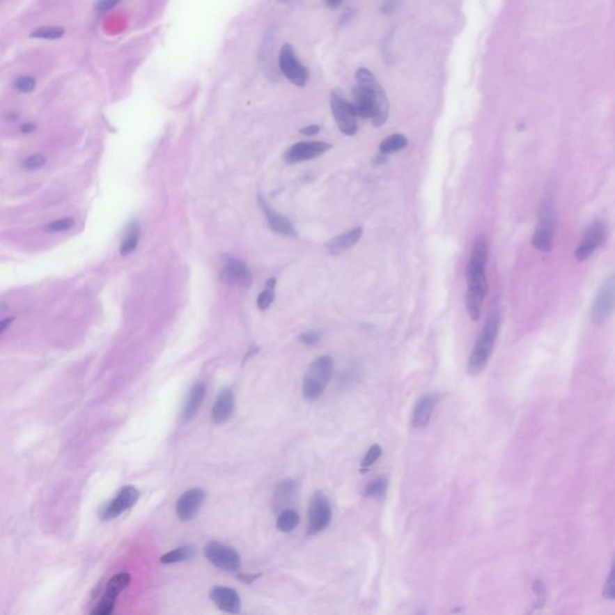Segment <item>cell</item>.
<instances>
[{
    "label": "cell",
    "mask_w": 615,
    "mask_h": 615,
    "mask_svg": "<svg viewBox=\"0 0 615 615\" xmlns=\"http://www.w3.org/2000/svg\"><path fill=\"white\" fill-rule=\"evenodd\" d=\"M258 576H260V575H250V576H249V575H240L238 578H240V580L245 582V583H251V582H253L254 579H256Z\"/></svg>",
    "instance_id": "cell-41"
},
{
    "label": "cell",
    "mask_w": 615,
    "mask_h": 615,
    "mask_svg": "<svg viewBox=\"0 0 615 615\" xmlns=\"http://www.w3.org/2000/svg\"><path fill=\"white\" fill-rule=\"evenodd\" d=\"M343 1H344V0H325V3H326V5H327L329 9H336V8H339Z\"/></svg>",
    "instance_id": "cell-40"
},
{
    "label": "cell",
    "mask_w": 615,
    "mask_h": 615,
    "mask_svg": "<svg viewBox=\"0 0 615 615\" xmlns=\"http://www.w3.org/2000/svg\"><path fill=\"white\" fill-rule=\"evenodd\" d=\"M615 311V271L601 285L591 306V321L603 325Z\"/></svg>",
    "instance_id": "cell-6"
},
{
    "label": "cell",
    "mask_w": 615,
    "mask_h": 615,
    "mask_svg": "<svg viewBox=\"0 0 615 615\" xmlns=\"http://www.w3.org/2000/svg\"><path fill=\"white\" fill-rule=\"evenodd\" d=\"M139 240H140V227H139L137 224H132L130 228L127 230V236H125V238L123 240L122 245H120V254L122 255H129V254L132 253L137 248Z\"/></svg>",
    "instance_id": "cell-26"
},
{
    "label": "cell",
    "mask_w": 615,
    "mask_h": 615,
    "mask_svg": "<svg viewBox=\"0 0 615 615\" xmlns=\"http://www.w3.org/2000/svg\"><path fill=\"white\" fill-rule=\"evenodd\" d=\"M140 493L137 489L127 485L119 490L118 495L109 502L107 506L100 511V518L102 520H111L124 513L139 501Z\"/></svg>",
    "instance_id": "cell-13"
},
{
    "label": "cell",
    "mask_w": 615,
    "mask_h": 615,
    "mask_svg": "<svg viewBox=\"0 0 615 615\" xmlns=\"http://www.w3.org/2000/svg\"><path fill=\"white\" fill-rule=\"evenodd\" d=\"M387 485H389L387 478H384V477L376 478L367 485V488L364 490V495L368 497H379L381 494L384 493Z\"/></svg>",
    "instance_id": "cell-29"
},
{
    "label": "cell",
    "mask_w": 615,
    "mask_h": 615,
    "mask_svg": "<svg viewBox=\"0 0 615 615\" xmlns=\"http://www.w3.org/2000/svg\"><path fill=\"white\" fill-rule=\"evenodd\" d=\"M280 1H288V0H280Z\"/></svg>",
    "instance_id": "cell-44"
},
{
    "label": "cell",
    "mask_w": 615,
    "mask_h": 615,
    "mask_svg": "<svg viewBox=\"0 0 615 615\" xmlns=\"http://www.w3.org/2000/svg\"><path fill=\"white\" fill-rule=\"evenodd\" d=\"M381 454H382V450H381V447L379 445L371 446V449L368 450L366 457L363 458V469L371 467L381 457Z\"/></svg>",
    "instance_id": "cell-32"
},
{
    "label": "cell",
    "mask_w": 615,
    "mask_h": 615,
    "mask_svg": "<svg viewBox=\"0 0 615 615\" xmlns=\"http://www.w3.org/2000/svg\"><path fill=\"white\" fill-rule=\"evenodd\" d=\"M274 288L275 279L272 278L267 281L266 288L258 297V309L267 310L272 306V303L274 301Z\"/></svg>",
    "instance_id": "cell-28"
},
{
    "label": "cell",
    "mask_w": 615,
    "mask_h": 615,
    "mask_svg": "<svg viewBox=\"0 0 615 615\" xmlns=\"http://www.w3.org/2000/svg\"><path fill=\"white\" fill-rule=\"evenodd\" d=\"M363 235L362 227H356L351 231L343 233L341 236L336 237L327 243L328 251L331 255H339L346 250L352 248L358 240H361Z\"/></svg>",
    "instance_id": "cell-21"
},
{
    "label": "cell",
    "mask_w": 615,
    "mask_h": 615,
    "mask_svg": "<svg viewBox=\"0 0 615 615\" xmlns=\"http://www.w3.org/2000/svg\"><path fill=\"white\" fill-rule=\"evenodd\" d=\"M329 105L339 130L345 135H356L358 130V116L355 111L354 105L350 104L349 101L345 100L343 95L336 92L331 94Z\"/></svg>",
    "instance_id": "cell-7"
},
{
    "label": "cell",
    "mask_w": 615,
    "mask_h": 615,
    "mask_svg": "<svg viewBox=\"0 0 615 615\" xmlns=\"http://www.w3.org/2000/svg\"><path fill=\"white\" fill-rule=\"evenodd\" d=\"M437 400L439 398L435 393H427L419 398L412 414V426L414 428H423L429 423Z\"/></svg>",
    "instance_id": "cell-18"
},
{
    "label": "cell",
    "mask_w": 615,
    "mask_h": 615,
    "mask_svg": "<svg viewBox=\"0 0 615 615\" xmlns=\"http://www.w3.org/2000/svg\"><path fill=\"white\" fill-rule=\"evenodd\" d=\"M608 236L606 224L602 220H593L589 226L585 228L579 244L575 250V258L578 261H585L606 242Z\"/></svg>",
    "instance_id": "cell-8"
},
{
    "label": "cell",
    "mask_w": 615,
    "mask_h": 615,
    "mask_svg": "<svg viewBox=\"0 0 615 615\" xmlns=\"http://www.w3.org/2000/svg\"><path fill=\"white\" fill-rule=\"evenodd\" d=\"M205 386L202 382L192 386L190 392H189L188 398L184 403L183 409L180 412V421L182 422H189L196 416L197 411L200 409L203 399H205Z\"/></svg>",
    "instance_id": "cell-20"
},
{
    "label": "cell",
    "mask_w": 615,
    "mask_h": 615,
    "mask_svg": "<svg viewBox=\"0 0 615 615\" xmlns=\"http://www.w3.org/2000/svg\"><path fill=\"white\" fill-rule=\"evenodd\" d=\"M499 327H500V315H499V310L495 308L490 311L488 320L483 326V329L481 332L478 339L476 341L472 356L469 358L467 371L472 375L478 374L487 366L489 358L493 352L494 345H495L497 333H499Z\"/></svg>",
    "instance_id": "cell-4"
},
{
    "label": "cell",
    "mask_w": 615,
    "mask_h": 615,
    "mask_svg": "<svg viewBox=\"0 0 615 615\" xmlns=\"http://www.w3.org/2000/svg\"><path fill=\"white\" fill-rule=\"evenodd\" d=\"M556 205H555L554 194L547 192L542 198L540 210L537 214V223L534 231V248L541 253H550L554 243L555 231H556Z\"/></svg>",
    "instance_id": "cell-3"
},
{
    "label": "cell",
    "mask_w": 615,
    "mask_h": 615,
    "mask_svg": "<svg viewBox=\"0 0 615 615\" xmlns=\"http://www.w3.org/2000/svg\"><path fill=\"white\" fill-rule=\"evenodd\" d=\"M352 105L358 118L371 119L375 127L384 125L389 118V102L387 95L374 74L367 68H361L356 72Z\"/></svg>",
    "instance_id": "cell-1"
},
{
    "label": "cell",
    "mask_w": 615,
    "mask_h": 615,
    "mask_svg": "<svg viewBox=\"0 0 615 615\" xmlns=\"http://www.w3.org/2000/svg\"><path fill=\"white\" fill-rule=\"evenodd\" d=\"M64 33L65 31L61 26H46L36 28V31L31 33V36L36 39L57 40L61 39V36H64Z\"/></svg>",
    "instance_id": "cell-27"
},
{
    "label": "cell",
    "mask_w": 615,
    "mask_h": 615,
    "mask_svg": "<svg viewBox=\"0 0 615 615\" xmlns=\"http://www.w3.org/2000/svg\"><path fill=\"white\" fill-rule=\"evenodd\" d=\"M119 3H120V0H99L95 9L98 13H109V10L114 9V6Z\"/></svg>",
    "instance_id": "cell-36"
},
{
    "label": "cell",
    "mask_w": 615,
    "mask_h": 615,
    "mask_svg": "<svg viewBox=\"0 0 615 615\" xmlns=\"http://www.w3.org/2000/svg\"><path fill=\"white\" fill-rule=\"evenodd\" d=\"M319 131L320 127L318 125H308L304 129H302L301 132L303 135L311 136L316 135Z\"/></svg>",
    "instance_id": "cell-39"
},
{
    "label": "cell",
    "mask_w": 615,
    "mask_h": 615,
    "mask_svg": "<svg viewBox=\"0 0 615 615\" xmlns=\"http://www.w3.org/2000/svg\"><path fill=\"white\" fill-rule=\"evenodd\" d=\"M45 162H46V157L42 154H34V155H31V157L24 159L23 166L28 169V170H36V169L42 167L45 165Z\"/></svg>",
    "instance_id": "cell-34"
},
{
    "label": "cell",
    "mask_w": 615,
    "mask_h": 615,
    "mask_svg": "<svg viewBox=\"0 0 615 615\" xmlns=\"http://www.w3.org/2000/svg\"><path fill=\"white\" fill-rule=\"evenodd\" d=\"M605 598L609 600H615V560L612 568L611 575L607 580L606 588H605Z\"/></svg>",
    "instance_id": "cell-35"
},
{
    "label": "cell",
    "mask_w": 615,
    "mask_h": 615,
    "mask_svg": "<svg viewBox=\"0 0 615 615\" xmlns=\"http://www.w3.org/2000/svg\"><path fill=\"white\" fill-rule=\"evenodd\" d=\"M295 489H296V483H295V481H283V482L280 483L279 487H278V489H277V494H275L277 501H284V500L290 499V497H293Z\"/></svg>",
    "instance_id": "cell-30"
},
{
    "label": "cell",
    "mask_w": 615,
    "mask_h": 615,
    "mask_svg": "<svg viewBox=\"0 0 615 615\" xmlns=\"http://www.w3.org/2000/svg\"><path fill=\"white\" fill-rule=\"evenodd\" d=\"M262 205H263V210L266 212L268 224H270V226H271L273 231L279 233V235H284V236L297 237L296 228H295L293 223L286 217H284L283 214H279L278 212L271 210L265 202H262Z\"/></svg>",
    "instance_id": "cell-22"
},
{
    "label": "cell",
    "mask_w": 615,
    "mask_h": 615,
    "mask_svg": "<svg viewBox=\"0 0 615 615\" xmlns=\"http://www.w3.org/2000/svg\"><path fill=\"white\" fill-rule=\"evenodd\" d=\"M130 583L129 573H118L112 577L106 588L105 593L100 600L99 605L92 611L94 615H109L114 612V605L117 602L119 593L127 588Z\"/></svg>",
    "instance_id": "cell-12"
},
{
    "label": "cell",
    "mask_w": 615,
    "mask_h": 615,
    "mask_svg": "<svg viewBox=\"0 0 615 615\" xmlns=\"http://www.w3.org/2000/svg\"><path fill=\"white\" fill-rule=\"evenodd\" d=\"M221 279L227 284L247 288L251 284V273L244 262L237 258H228L221 271Z\"/></svg>",
    "instance_id": "cell-16"
},
{
    "label": "cell",
    "mask_w": 615,
    "mask_h": 615,
    "mask_svg": "<svg viewBox=\"0 0 615 615\" xmlns=\"http://www.w3.org/2000/svg\"><path fill=\"white\" fill-rule=\"evenodd\" d=\"M331 148V144L320 142V141L299 142V143L293 144V147L288 149L285 154V162L288 164L308 162V160L322 155Z\"/></svg>",
    "instance_id": "cell-14"
},
{
    "label": "cell",
    "mask_w": 615,
    "mask_h": 615,
    "mask_svg": "<svg viewBox=\"0 0 615 615\" xmlns=\"http://www.w3.org/2000/svg\"><path fill=\"white\" fill-rule=\"evenodd\" d=\"M320 338H321V332L309 331L306 332L304 334H302L301 341L303 344L314 345L320 341Z\"/></svg>",
    "instance_id": "cell-37"
},
{
    "label": "cell",
    "mask_w": 615,
    "mask_h": 615,
    "mask_svg": "<svg viewBox=\"0 0 615 615\" xmlns=\"http://www.w3.org/2000/svg\"><path fill=\"white\" fill-rule=\"evenodd\" d=\"M205 555L210 563L223 571H237L242 563L240 554L236 550L220 542H210L205 545Z\"/></svg>",
    "instance_id": "cell-11"
},
{
    "label": "cell",
    "mask_w": 615,
    "mask_h": 615,
    "mask_svg": "<svg viewBox=\"0 0 615 615\" xmlns=\"http://www.w3.org/2000/svg\"><path fill=\"white\" fill-rule=\"evenodd\" d=\"M332 520L331 504L322 492L311 497L308 508V534L316 535L327 528Z\"/></svg>",
    "instance_id": "cell-10"
},
{
    "label": "cell",
    "mask_w": 615,
    "mask_h": 615,
    "mask_svg": "<svg viewBox=\"0 0 615 615\" xmlns=\"http://www.w3.org/2000/svg\"><path fill=\"white\" fill-rule=\"evenodd\" d=\"M406 146H407V140H406L405 136L400 135V134H394V135L389 136L387 139H384L381 142V144H380V152L384 154V155L398 153V152H400V150L405 148Z\"/></svg>",
    "instance_id": "cell-24"
},
{
    "label": "cell",
    "mask_w": 615,
    "mask_h": 615,
    "mask_svg": "<svg viewBox=\"0 0 615 615\" xmlns=\"http://www.w3.org/2000/svg\"><path fill=\"white\" fill-rule=\"evenodd\" d=\"M279 69L290 82L298 87H304L309 79V70L299 61L290 44H285L280 49Z\"/></svg>",
    "instance_id": "cell-9"
},
{
    "label": "cell",
    "mask_w": 615,
    "mask_h": 615,
    "mask_svg": "<svg viewBox=\"0 0 615 615\" xmlns=\"http://www.w3.org/2000/svg\"><path fill=\"white\" fill-rule=\"evenodd\" d=\"M11 321H13V319L4 320V321H3V322H1V328H0V331L4 332L5 328H6V326H8V325H9V323H11Z\"/></svg>",
    "instance_id": "cell-43"
},
{
    "label": "cell",
    "mask_w": 615,
    "mask_h": 615,
    "mask_svg": "<svg viewBox=\"0 0 615 615\" xmlns=\"http://www.w3.org/2000/svg\"><path fill=\"white\" fill-rule=\"evenodd\" d=\"M399 3H400V0H384L381 11L384 13H392L393 11H396Z\"/></svg>",
    "instance_id": "cell-38"
},
{
    "label": "cell",
    "mask_w": 615,
    "mask_h": 615,
    "mask_svg": "<svg viewBox=\"0 0 615 615\" xmlns=\"http://www.w3.org/2000/svg\"><path fill=\"white\" fill-rule=\"evenodd\" d=\"M210 598L218 608L226 613H240V598L236 590L226 586H214L210 590Z\"/></svg>",
    "instance_id": "cell-17"
},
{
    "label": "cell",
    "mask_w": 615,
    "mask_h": 615,
    "mask_svg": "<svg viewBox=\"0 0 615 615\" xmlns=\"http://www.w3.org/2000/svg\"><path fill=\"white\" fill-rule=\"evenodd\" d=\"M235 409V398L231 389H225L219 393L212 410V419L215 423H225L231 419Z\"/></svg>",
    "instance_id": "cell-19"
},
{
    "label": "cell",
    "mask_w": 615,
    "mask_h": 615,
    "mask_svg": "<svg viewBox=\"0 0 615 615\" xmlns=\"http://www.w3.org/2000/svg\"><path fill=\"white\" fill-rule=\"evenodd\" d=\"M34 129H36V127H34V125H33V124H26V125L22 127L23 132H31V131L34 130Z\"/></svg>",
    "instance_id": "cell-42"
},
{
    "label": "cell",
    "mask_w": 615,
    "mask_h": 615,
    "mask_svg": "<svg viewBox=\"0 0 615 615\" xmlns=\"http://www.w3.org/2000/svg\"><path fill=\"white\" fill-rule=\"evenodd\" d=\"M205 499V490L201 488L189 489L183 495H180L176 505V512L179 520L183 522L194 520L203 505Z\"/></svg>",
    "instance_id": "cell-15"
},
{
    "label": "cell",
    "mask_w": 615,
    "mask_h": 615,
    "mask_svg": "<svg viewBox=\"0 0 615 615\" xmlns=\"http://www.w3.org/2000/svg\"><path fill=\"white\" fill-rule=\"evenodd\" d=\"M74 219H59V220H56V221H53V223L47 225V230L51 232H63L66 231V230H70L71 227L74 226Z\"/></svg>",
    "instance_id": "cell-33"
},
{
    "label": "cell",
    "mask_w": 615,
    "mask_h": 615,
    "mask_svg": "<svg viewBox=\"0 0 615 615\" xmlns=\"http://www.w3.org/2000/svg\"><path fill=\"white\" fill-rule=\"evenodd\" d=\"M488 260V242L483 235L476 240L467 266V309L472 320H478L487 295L485 266Z\"/></svg>",
    "instance_id": "cell-2"
},
{
    "label": "cell",
    "mask_w": 615,
    "mask_h": 615,
    "mask_svg": "<svg viewBox=\"0 0 615 615\" xmlns=\"http://www.w3.org/2000/svg\"><path fill=\"white\" fill-rule=\"evenodd\" d=\"M333 375V361L328 356H321L310 364L303 380V397L309 402L319 399Z\"/></svg>",
    "instance_id": "cell-5"
},
{
    "label": "cell",
    "mask_w": 615,
    "mask_h": 615,
    "mask_svg": "<svg viewBox=\"0 0 615 615\" xmlns=\"http://www.w3.org/2000/svg\"><path fill=\"white\" fill-rule=\"evenodd\" d=\"M299 515L295 510L283 511L277 520V528L283 533H290L298 527Z\"/></svg>",
    "instance_id": "cell-25"
},
{
    "label": "cell",
    "mask_w": 615,
    "mask_h": 615,
    "mask_svg": "<svg viewBox=\"0 0 615 615\" xmlns=\"http://www.w3.org/2000/svg\"><path fill=\"white\" fill-rule=\"evenodd\" d=\"M36 79L31 77V76H21V77H17L16 81H15V87L20 92L22 93L33 92L36 89Z\"/></svg>",
    "instance_id": "cell-31"
},
{
    "label": "cell",
    "mask_w": 615,
    "mask_h": 615,
    "mask_svg": "<svg viewBox=\"0 0 615 615\" xmlns=\"http://www.w3.org/2000/svg\"><path fill=\"white\" fill-rule=\"evenodd\" d=\"M196 555V548L194 545H183L162 556V563H176L192 560Z\"/></svg>",
    "instance_id": "cell-23"
}]
</instances>
